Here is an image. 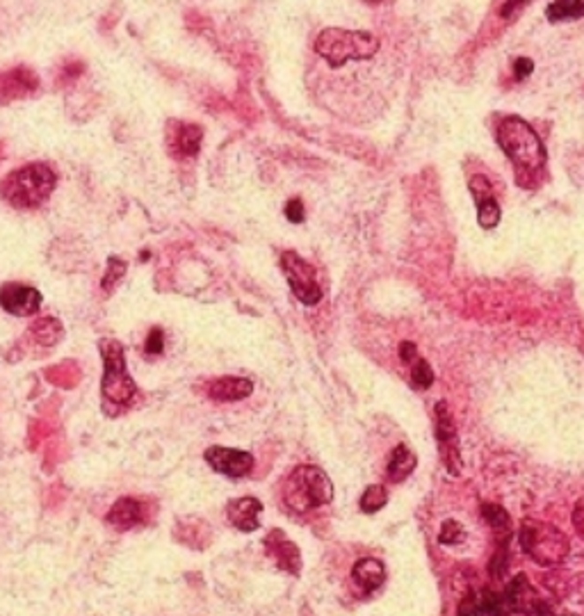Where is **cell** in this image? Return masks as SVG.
Returning <instances> with one entry per match:
<instances>
[{"label":"cell","mask_w":584,"mask_h":616,"mask_svg":"<svg viewBox=\"0 0 584 616\" xmlns=\"http://www.w3.org/2000/svg\"><path fill=\"white\" fill-rule=\"evenodd\" d=\"M498 144L514 165L516 179L523 188H534L546 172V149L530 124L520 117H504L496 130Z\"/></svg>","instance_id":"cell-1"},{"label":"cell","mask_w":584,"mask_h":616,"mask_svg":"<svg viewBox=\"0 0 584 616\" xmlns=\"http://www.w3.org/2000/svg\"><path fill=\"white\" fill-rule=\"evenodd\" d=\"M381 49L377 35L363 30H342V27H327L315 39V53L331 66L342 69L350 62L370 60Z\"/></svg>","instance_id":"cell-2"},{"label":"cell","mask_w":584,"mask_h":616,"mask_svg":"<svg viewBox=\"0 0 584 616\" xmlns=\"http://www.w3.org/2000/svg\"><path fill=\"white\" fill-rule=\"evenodd\" d=\"M98 351L104 358V381H101V395H104V409L110 416H119V411L128 409L137 397V386L130 379L126 368V357L121 343L112 338H104L98 343Z\"/></svg>","instance_id":"cell-3"},{"label":"cell","mask_w":584,"mask_h":616,"mask_svg":"<svg viewBox=\"0 0 584 616\" xmlns=\"http://www.w3.org/2000/svg\"><path fill=\"white\" fill-rule=\"evenodd\" d=\"M55 185H58V176L53 169L43 163H33L5 176V181L0 183V196L12 208L27 211V208H39L49 199Z\"/></svg>","instance_id":"cell-4"},{"label":"cell","mask_w":584,"mask_h":616,"mask_svg":"<svg viewBox=\"0 0 584 616\" xmlns=\"http://www.w3.org/2000/svg\"><path fill=\"white\" fill-rule=\"evenodd\" d=\"M283 500L292 512L306 513L334 500V484L318 466H297L283 484Z\"/></svg>","instance_id":"cell-5"},{"label":"cell","mask_w":584,"mask_h":616,"mask_svg":"<svg viewBox=\"0 0 584 616\" xmlns=\"http://www.w3.org/2000/svg\"><path fill=\"white\" fill-rule=\"evenodd\" d=\"M520 546L539 566H557L568 555L566 535L542 520H525L520 527Z\"/></svg>","instance_id":"cell-6"},{"label":"cell","mask_w":584,"mask_h":616,"mask_svg":"<svg viewBox=\"0 0 584 616\" xmlns=\"http://www.w3.org/2000/svg\"><path fill=\"white\" fill-rule=\"evenodd\" d=\"M281 270L288 279V286L292 288L295 297L304 306H318L322 302V288L318 281V270L311 266L309 260H304L297 251H283L281 254Z\"/></svg>","instance_id":"cell-7"},{"label":"cell","mask_w":584,"mask_h":616,"mask_svg":"<svg viewBox=\"0 0 584 616\" xmlns=\"http://www.w3.org/2000/svg\"><path fill=\"white\" fill-rule=\"evenodd\" d=\"M204 459L212 471L227 477H244L250 475L254 468V457L247 450L224 448V445H212L204 452Z\"/></svg>","instance_id":"cell-8"},{"label":"cell","mask_w":584,"mask_h":616,"mask_svg":"<svg viewBox=\"0 0 584 616\" xmlns=\"http://www.w3.org/2000/svg\"><path fill=\"white\" fill-rule=\"evenodd\" d=\"M436 438L441 443V454L452 475L461 473V457H459V441H457V422L452 418V411L445 402L436 404Z\"/></svg>","instance_id":"cell-9"},{"label":"cell","mask_w":584,"mask_h":616,"mask_svg":"<svg viewBox=\"0 0 584 616\" xmlns=\"http://www.w3.org/2000/svg\"><path fill=\"white\" fill-rule=\"evenodd\" d=\"M42 292L27 283H5L0 288V306L17 318L35 315L42 308Z\"/></svg>","instance_id":"cell-10"},{"label":"cell","mask_w":584,"mask_h":616,"mask_svg":"<svg viewBox=\"0 0 584 616\" xmlns=\"http://www.w3.org/2000/svg\"><path fill=\"white\" fill-rule=\"evenodd\" d=\"M169 151L179 158H195L204 142V128L188 121H169L167 126Z\"/></svg>","instance_id":"cell-11"},{"label":"cell","mask_w":584,"mask_h":616,"mask_svg":"<svg viewBox=\"0 0 584 616\" xmlns=\"http://www.w3.org/2000/svg\"><path fill=\"white\" fill-rule=\"evenodd\" d=\"M39 78L35 76L33 69L27 66H17L5 73H0V103H12L17 98H26L37 92Z\"/></svg>","instance_id":"cell-12"},{"label":"cell","mask_w":584,"mask_h":616,"mask_svg":"<svg viewBox=\"0 0 584 616\" xmlns=\"http://www.w3.org/2000/svg\"><path fill=\"white\" fill-rule=\"evenodd\" d=\"M263 543H265L267 555L276 559L279 568L288 571L290 575L302 574V552H299L297 543H292L281 530H272Z\"/></svg>","instance_id":"cell-13"},{"label":"cell","mask_w":584,"mask_h":616,"mask_svg":"<svg viewBox=\"0 0 584 616\" xmlns=\"http://www.w3.org/2000/svg\"><path fill=\"white\" fill-rule=\"evenodd\" d=\"M260 513H263V503L254 496L235 497L227 504L228 523L240 532H256L260 525Z\"/></svg>","instance_id":"cell-14"},{"label":"cell","mask_w":584,"mask_h":616,"mask_svg":"<svg viewBox=\"0 0 584 616\" xmlns=\"http://www.w3.org/2000/svg\"><path fill=\"white\" fill-rule=\"evenodd\" d=\"M254 393V381L244 377H217L208 384V395L215 402H240Z\"/></svg>","instance_id":"cell-15"},{"label":"cell","mask_w":584,"mask_h":616,"mask_svg":"<svg viewBox=\"0 0 584 616\" xmlns=\"http://www.w3.org/2000/svg\"><path fill=\"white\" fill-rule=\"evenodd\" d=\"M105 520L112 525L114 530H130V527H135V525H140L144 520V504L137 497H119L110 507Z\"/></svg>","instance_id":"cell-16"},{"label":"cell","mask_w":584,"mask_h":616,"mask_svg":"<svg viewBox=\"0 0 584 616\" xmlns=\"http://www.w3.org/2000/svg\"><path fill=\"white\" fill-rule=\"evenodd\" d=\"M504 603H507V607L511 612H519V614H534L542 600H539L536 591L530 587L527 578L519 575V578H514L511 584H509Z\"/></svg>","instance_id":"cell-17"},{"label":"cell","mask_w":584,"mask_h":616,"mask_svg":"<svg viewBox=\"0 0 584 616\" xmlns=\"http://www.w3.org/2000/svg\"><path fill=\"white\" fill-rule=\"evenodd\" d=\"M352 578L363 594H373L374 589H379L384 584L386 566L379 559H374V557H363V559H358L354 564Z\"/></svg>","instance_id":"cell-18"},{"label":"cell","mask_w":584,"mask_h":616,"mask_svg":"<svg viewBox=\"0 0 584 616\" xmlns=\"http://www.w3.org/2000/svg\"><path fill=\"white\" fill-rule=\"evenodd\" d=\"M416 454L411 452V450L406 448V445H397L396 450H393V454H390L388 459V468H386V475H388L390 481H396V484H400V481H404L406 477L411 475L413 471H416Z\"/></svg>","instance_id":"cell-19"},{"label":"cell","mask_w":584,"mask_h":616,"mask_svg":"<svg viewBox=\"0 0 584 616\" xmlns=\"http://www.w3.org/2000/svg\"><path fill=\"white\" fill-rule=\"evenodd\" d=\"M548 21H575L584 17V0H559L550 3L546 10Z\"/></svg>","instance_id":"cell-20"},{"label":"cell","mask_w":584,"mask_h":616,"mask_svg":"<svg viewBox=\"0 0 584 616\" xmlns=\"http://www.w3.org/2000/svg\"><path fill=\"white\" fill-rule=\"evenodd\" d=\"M30 335H33L39 345L53 347V345H58V341L62 338V325L55 318H42L33 325Z\"/></svg>","instance_id":"cell-21"},{"label":"cell","mask_w":584,"mask_h":616,"mask_svg":"<svg viewBox=\"0 0 584 616\" xmlns=\"http://www.w3.org/2000/svg\"><path fill=\"white\" fill-rule=\"evenodd\" d=\"M481 513H484L487 523L491 525V530L496 532V535L500 536V541L504 543L509 532H511V519H509V513L504 512L500 504H484V507H481Z\"/></svg>","instance_id":"cell-22"},{"label":"cell","mask_w":584,"mask_h":616,"mask_svg":"<svg viewBox=\"0 0 584 616\" xmlns=\"http://www.w3.org/2000/svg\"><path fill=\"white\" fill-rule=\"evenodd\" d=\"M386 503H388V491L384 487H379V484H373L361 496V512L374 513L381 507H386Z\"/></svg>","instance_id":"cell-23"},{"label":"cell","mask_w":584,"mask_h":616,"mask_svg":"<svg viewBox=\"0 0 584 616\" xmlns=\"http://www.w3.org/2000/svg\"><path fill=\"white\" fill-rule=\"evenodd\" d=\"M477 222L481 228H493L498 227L500 222V205L498 201L493 199H481L477 201Z\"/></svg>","instance_id":"cell-24"},{"label":"cell","mask_w":584,"mask_h":616,"mask_svg":"<svg viewBox=\"0 0 584 616\" xmlns=\"http://www.w3.org/2000/svg\"><path fill=\"white\" fill-rule=\"evenodd\" d=\"M411 384L416 389H429L434 384V370L425 358L418 357V361L411 366Z\"/></svg>","instance_id":"cell-25"},{"label":"cell","mask_w":584,"mask_h":616,"mask_svg":"<svg viewBox=\"0 0 584 616\" xmlns=\"http://www.w3.org/2000/svg\"><path fill=\"white\" fill-rule=\"evenodd\" d=\"M126 274V263L124 260H119V258H110L108 260V272H105V276H104V281H101V286L105 288V290H112L114 288V283L119 281L121 276Z\"/></svg>","instance_id":"cell-26"},{"label":"cell","mask_w":584,"mask_h":616,"mask_svg":"<svg viewBox=\"0 0 584 616\" xmlns=\"http://www.w3.org/2000/svg\"><path fill=\"white\" fill-rule=\"evenodd\" d=\"M438 539H441V543H445V546H452V543H459V541L465 539V532L459 523H455V520H445Z\"/></svg>","instance_id":"cell-27"},{"label":"cell","mask_w":584,"mask_h":616,"mask_svg":"<svg viewBox=\"0 0 584 616\" xmlns=\"http://www.w3.org/2000/svg\"><path fill=\"white\" fill-rule=\"evenodd\" d=\"M163 350H165V331L160 329V327H153V329L149 331V335H146L144 351L153 357V354H160Z\"/></svg>","instance_id":"cell-28"},{"label":"cell","mask_w":584,"mask_h":616,"mask_svg":"<svg viewBox=\"0 0 584 616\" xmlns=\"http://www.w3.org/2000/svg\"><path fill=\"white\" fill-rule=\"evenodd\" d=\"M471 189H473V195H475V201L491 199V196H493L491 183H488L487 176H473V179H471Z\"/></svg>","instance_id":"cell-29"},{"label":"cell","mask_w":584,"mask_h":616,"mask_svg":"<svg viewBox=\"0 0 584 616\" xmlns=\"http://www.w3.org/2000/svg\"><path fill=\"white\" fill-rule=\"evenodd\" d=\"M459 616H484V610H481V603H480V600H477L475 594H468L464 600H461Z\"/></svg>","instance_id":"cell-30"},{"label":"cell","mask_w":584,"mask_h":616,"mask_svg":"<svg viewBox=\"0 0 584 616\" xmlns=\"http://www.w3.org/2000/svg\"><path fill=\"white\" fill-rule=\"evenodd\" d=\"M286 217L292 224L304 222V204L302 199H290L286 205Z\"/></svg>","instance_id":"cell-31"},{"label":"cell","mask_w":584,"mask_h":616,"mask_svg":"<svg viewBox=\"0 0 584 616\" xmlns=\"http://www.w3.org/2000/svg\"><path fill=\"white\" fill-rule=\"evenodd\" d=\"M400 358H402V363H416L418 361V347H416V343H411V341H404L400 345Z\"/></svg>","instance_id":"cell-32"},{"label":"cell","mask_w":584,"mask_h":616,"mask_svg":"<svg viewBox=\"0 0 584 616\" xmlns=\"http://www.w3.org/2000/svg\"><path fill=\"white\" fill-rule=\"evenodd\" d=\"M532 69H534V62L527 60V58H519L514 65V76L519 78V81H523V78L530 76Z\"/></svg>","instance_id":"cell-33"},{"label":"cell","mask_w":584,"mask_h":616,"mask_svg":"<svg viewBox=\"0 0 584 616\" xmlns=\"http://www.w3.org/2000/svg\"><path fill=\"white\" fill-rule=\"evenodd\" d=\"M573 523H575V527H578L580 535H584V504H580V507L575 509Z\"/></svg>","instance_id":"cell-34"},{"label":"cell","mask_w":584,"mask_h":616,"mask_svg":"<svg viewBox=\"0 0 584 616\" xmlns=\"http://www.w3.org/2000/svg\"><path fill=\"white\" fill-rule=\"evenodd\" d=\"M534 614L536 616H555V612H552L548 605H543V603H539V607H536Z\"/></svg>","instance_id":"cell-35"}]
</instances>
